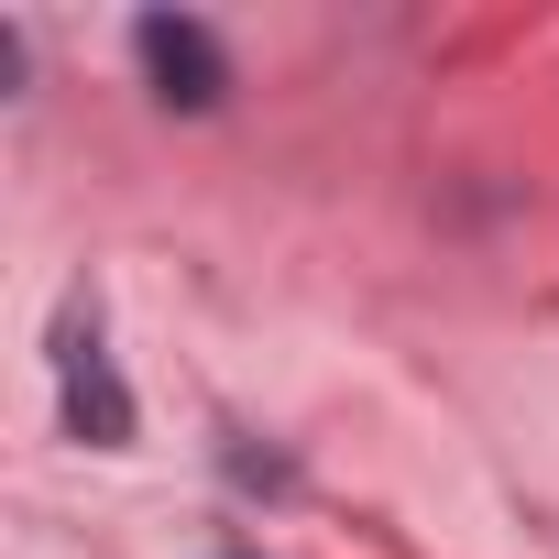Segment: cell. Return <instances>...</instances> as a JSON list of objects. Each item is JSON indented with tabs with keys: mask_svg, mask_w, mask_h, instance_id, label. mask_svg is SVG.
Wrapping results in <instances>:
<instances>
[{
	"mask_svg": "<svg viewBox=\"0 0 559 559\" xmlns=\"http://www.w3.org/2000/svg\"><path fill=\"white\" fill-rule=\"evenodd\" d=\"M132 56H143V78H154L165 110H219V88H230V56H219L209 23H187V12H143V23H132Z\"/></svg>",
	"mask_w": 559,
	"mask_h": 559,
	"instance_id": "1",
	"label": "cell"
},
{
	"mask_svg": "<svg viewBox=\"0 0 559 559\" xmlns=\"http://www.w3.org/2000/svg\"><path fill=\"white\" fill-rule=\"evenodd\" d=\"M56 362H67V428L99 439V450H121V439H132V395H121V373L99 362V341H88L78 319H67V352H56Z\"/></svg>",
	"mask_w": 559,
	"mask_h": 559,
	"instance_id": "2",
	"label": "cell"
}]
</instances>
